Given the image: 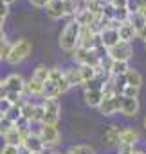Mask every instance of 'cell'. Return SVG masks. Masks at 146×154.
I'll list each match as a JSON object with an SVG mask.
<instances>
[{"instance_id": "23", "label": "cell", "mask_w": 146, "mask_h": 154, "mask_svg": "<svg viewBox=\"0 0 146 154\" xmlns=\"http://www.w3.org/2000/svg\"><path fill=\"white\" fill-rule=\"evenodd\" d=\"M49 72H51V69H47L45 65H38L34 71H33V76H31V78H34L36 82H40V84H45L47 80H49Z\"/></svg>"}, {"instance_id": "8", "label": "cell", "mask_w": 146, "mask_h": 154, "mask_svg": "<svg viewBox=\"0 0 146 154\" xmlns=\"http://www.w3.org/2000/svg\"><path fill=\"white\" fill-rule=\"evenodd\" d=\"M2 85H4V89H6L7 93H16V94H22L27 84L24 82V76H22V74L13 72V74H9V76H7L6 80H2Z\"/></svg>"}, {"instance_id": "41", "label": "cell", "mask_w": 146, "mask_h": 154, "mask_svg": "<svg viewBox=\"0 0 146 154\" xmlns=\"http://www.w3.org/2000/svg\"><path fill=\"white\" fill-rule=\"evenodd\" d=\"M2 100H4V98H2V96H0V105H2Z\"/></svg>"}, {"instance_id": "39", "label": "cell", "mask_w": 146, "mask_h": 154, "mask_svg": "<svg viewBox=\"0 0 146 154\" xmlns=\"http://www.w3.org/2000/svg\"><path fill=\"white\" fill-rule=\"evenodd\" d=\"M133 154H146V152H142V150H133Z\"/></svg>"}, {"instance_id": "27", "label": "cell", "mask_w": 146, "mask_h": 154, "mask_svg": "<svg viewBox=\"0 0 146 154\" xmlns=\"http://www.w3.org/2000/svg\"><path fill=\"white\" fill-rule=\"evenodd\" d=\"M22 107H24V103H20V105H11V109H9L4 116H6V118H9L11 122H15V123H16V122L22 118Z\"/></svg>"}, {"instance_id": "6", "label": "cell", "mask_w": 146, "mask_h": 154, "mask_svg": "<svg viewBox=\"0 0 146 154\" xmlns=\"http://www.w3.org/2000/svg\"><path fill=\"white\" fill-rule=\"evenodd\" d=\"M45 143L47 149H54L56 145H60V140H61V134L58 131L56 125H51V123H42V129L38 132Z\"/></svg>"}, {"instance_id": "38", "label": "cell", "mask_w": 146, "mask_h": 154, "mask_svg": "<svg viewBox=\"0 0 146 154\" xmlns=\"http://www.w3.org/2000/svg\"><path fill=\"white\" fill-rule=\"evenodd\" d=\"M2 42H6V33H4V29H0V44Z\"/></svg>"}, {"instance_id": "2", "label": "cell", "mask_w": 146, "mask_h": 154, "mask_svg": "<svg viewBox=\"0 0 146 154\" xmlns=\"http://www.w3.org/2000/svg\"><path fill=\"white\" fill-rule=\"evenodd\" d=\"M31 51H33L31 42H29V40H25V38H20L18 42H15V44L11 45L9 54H7V58H6V60H7L9 63L16 65V63H20V62H24L25 58H29Z\"/></svg>"}, {"instance_id": "4", "label": "cell", "mask_w": 146, "mask_h": 154, "mask_svg": "<svg viewBox=\"0 0 146 154\" xmlns=\"http://www.w3.org/2000/svg\"><path fill=\"white\" fill-rule=\"evenodd\" d=\"M119 100H121V94H117L110 89H105V96L99 105V112L103 116H112L114 112L119 111Z\"/></svg>"}, {"instance_id": "26", "label": "cell", "mask_w": 146, "mask_h": 154, "mask_svg": "<svg viewBox=\"0 0 146 154\" xmlns=\"http://www.w3.org/2000/svg\"><path fill=\"white\" fill-rule=\"evenodd\" d=\"M130 24L135 27V31H137V36H139V33L146 27V18L141 15V13H133V15H130Z\"/></svg>"}, {"instance_id": "29", "label": "cell", "mask_w": 146, "mask_h": 154, "mask_svg": "<svg viewBox=\"0 0 146 154\" xmlns=\"http://www.w3.org/2000/svg\"><path fill=\"white\" fill-rule=\"evenodd\" d=\"M67 154H96V152L90 145H74V147L69 149Z\"/></svg>"}, {"instance_id": "18", "label": "cell", "mask_w": 146, "mask_h": 154, "mask_svg": "<svg viewBox=\"0 0 146 154\" xmlns=\"http://www.w3.org/2000/svg\"><path fill=\"white\" fill-rule=\"evenodd\" d=\"M24 134L15 127L11 132H7L6 136H4V140H6V145H15V147H22L24 145Z\"/></svg>"}, {"instance_id": "35", "label": "cell", "mask_w": 146, "mask_h": 154, "mask_svg": "<svg viewBox=\"0 0 146 154\" xmlns=\"http://www.w3.org/2000/svg\"><path fill=\"white\" fill-rule=\"evenodd\" d=\"M29 2H31L34 8H40V9H42V8H47V6H49L51 0H29Z\"/></svg>"}, {"instance_id": "14", "label": "cell", "mask_w": 146, "mask_h": 154, "mask_svg": "<svg viewBox=\"0 0 146 154\" xmlns=\"http://www.w3.org/2000/svg\"><path fill=\"white\" fill-rule=\"evenodd\" d=\"M139 141V132L135 129H121V136H119V145H128V147H133L135 143Z\"/></svg>"}, {"instance_id": "28", "label": "cell", "mask_w": 146, "mask_h": 154, "mask_svg": "<svg viewBox=\"0 0 146 154\" xmlns=\"http://www.w3.org/2000/svg\"><path fill=\"white\" fill-rule=\"evenodd\" d=\"M13 129H15V122H11V120L6 118V116H0V134L6 136V134L11 132Z\"/></svg>"}, {"instance_id": "16", "label": "cell", "mask_w": 146, "mask_h": 154, "mask_svg": "<svg viewBox=\"0 0 146 154\" xmlns=\"http://www.w3.org/2000/svg\"><path fill=\"white\" fill-rule=\"evenodd\" d=\"M135 36H137V31H135V27L130 24V20L124 22V24H121V27H119V38H121V42H128V44H130Z\"/></svg>"}, {"instance_id": "31", "label": "cell", "mask_w": 146, "mask_h": 154, "mask_svg": "<svg viewBox=\"0 0 146 154\" xmlns=\"http://www.w3.org/2000/svg\"><path fill=\"white\" fill-rule=\"evenodd\" d=\"M121 96H124V98H137V96H139V87L126 85V87L121 91Z\"/></svg>"}, {"instance_id": "40", "label": "cell", "mask_w": 146, "mask_h": 154, "mask_svg": "<svg viewBox=\"0 0 146 154\" xmlns=\"http://www.w3.org/2000/svg\"><path fill=\"white\" fill-rule=\"evenodd\" d=\"M4 2H6V4H13V2H15V0H4Z\"/></svg>"}, {"instance_id": "45", "label": "cell", "mask_w": 146, "mask_h": 154, "mask_svg": "<svg viewBox=\"0 0 146 154\" xmlns=\"http://www.w3.org/2000/svg\"><path fill=\"white\" fill-rule=\"evenodd\" d=\"M0 136H2V134H0Z\"/></svg>"}, {"instance_id": "43", "label": "cell", "mask_w": 146, "mask_h": 154, "mask_svg": "<svg viewBox=\"0 0 146 154\" xmlns=\"http://www.w3.org/2000/svg\"><path fill=\"white\" fill-rule=\"evenodd\" d=\"M144 129H146V118H144Z\"/></svg>"}, {"instance_id": "22", "label": "cell", "mask_w": 146, "mask_h": 154, "mask_svg": "<svg viewBox=\"0 0 146 154\" xmlns=\"http://www.w3.org/2000/svg\"><path fill=\"white\" fill-rule=\"evenodd\" d=\"M126 76V85H133V87H141L142 85V76L137 69H128Z\"/></svg>"}, {"instance_id": "33", "label": "cell", "mask_w": 146, "mask_h": 154, "mask_svg": "<svg viewBox=\"0 0 146 154\" xmlns=\"http://www.w3.org/2000/svg\"><path fill=\"white\" fill-rule=\"evenodd\" d=\"M20 152V147H15V145H4L0 154H18Z\"/></svg>"}, {"instance_id": "25", "label": "cell", "mask_w": 146, "mask_h": 154, "mask_svg": "<svg viewBox=\"0 0 146 154\" xmlns=\"http://www.w3.org/2000/svg\"><path fill=\"white\" fill-rule=\"evenodd\" d=\"M78 69H80V72H81V76H83V82H85V84H87V82H92L96 76H98V69H96V67H90V65H80Z\"/></svg>"}, {"instance_id": "3", "label": "cell", "mask_w": 146, "mask_h": 154, "mask_svg": "<svg viewBox=\"0 0 146 154\" xmlns=\"http://www.w3.org/2000/svg\"><path fill=\"white\" fill-rule=\"evenodd\" d=\"M74 60L80 63V65H90V67H99L101 65V56L96 49H81L78 47L74 51Z\"/></svg>"}, {"instance_id": "15", "label": "cell", "mask_w": 146, "mask_h": 154, "mask_svg": "<svg viewBox=\"0 0 146 154\" xmlns=\"http://www.w3.org/2000/svg\"><path fill=\"white\" fill-rule=\"evenodd\" d=\"M96 18H98V17H96V15H94L89 8H87L85 11L76 13V17H74V20H76L81 27H90V26L94 24V20H96Z\"/></svg>"}, {"instance_id": "21", "label": "cell", "mask_w": 146, "mask_h": 154, "mask_svg": "<svg viewBox=\"0 0 146 154\" xmlns=\"http://www.w3.org/2000/svg\"><path fill=\"white\" fill-rule=\"evenodd\" d=\"M65 76H67V80L70 84V87H74V85H83V76L80 72V69H69L65 71Z\"/></svg>"}, {"instance_id": "10", "label": "cell", "mask_w": 146, "mask_h": 154, "mask_svg": "<svg viewBox=\"0 0 146 154\" xmlns=\"http://www.w3.org/2000/svg\"><path fill=\"white\" fill-rule=\"evenodd\" d=\"M24 147L25 149H29L31 152H43L47 147H45V143H43V140H42V136L40 134H36V132H29V134H25V138H24Z\"/></svg>"}, {"instance_id": "17", "label": "cell", "mask_w": 146, "mask_h": 154, "mask_svg": "<svg viewBox=\"0 0 146 154\" xmlns=\"http://www.w3.org/2000/svg\"><path fill=\"white\" fill-rule=\"evenodd\" d=\"M119 136H121V129L117 127V125H110L107 131H105V134H103V140H105V143L107 145H119Z\"/></svg>"}, {"instance_id": "13", "label": "cell", "mask_w": 146, "mask_h": 154, "mask_svg": "<svg viewBox=\"0 0 146 154\" xmlns=\"http://www.w3.org/2000/svg\"><path fill=\"white\" fill-rule=\"evenodd\" d=\"M83 96H85V103L89 107H98L99 109V105L103 102V96H105V91L103 89H85Z\"/></svg>"}, {"instance_id": "11", "label": "cell", "mask_w": 146, "mask_h": 154, "mask_svg": "<svg viewBox=\"0 0 146 154\" xmlns=\"http://www.w3.org/2000/svg\"><path fill=\"white\" fill-rule=\"evenodd\" d=\"M121 38H119V31L117 29H112V27H107L101 35H99V44L108 51L110 47H114L115 44H119Z\"/></svg>"}, {"instance_id": "7", "label": "cell", "mask_w": 146, "mask_h": 154, "mask_svg": "<svg viewBox=\"0 0 146 154\" xmlns=\"http://www.w3.org/2000/svg\"><path fill=\"white\" fill-rule=\"evenodd\" d=\"M133 56V49L128 42H119L108 49V58L112 62H128Z\"/></svg>"}, {"instance_id": "32", "label": "cell", "mask_w": 146, "mask_h": 154, "mask_svg": "<svg viewBox=\"0 0 146 154\" xmlns=\"http://www.w3.org/2000/svg\"><path fill=\"white\" fill-rule=\"evenodd\" d=\"M9 49H11V45L7 44V40H6V42H2V44H0V60H4V58H7V54H9Z\"/></svg>"}, {"instance_id": "42", "label": "cell", "mask_w": 146, "mask_h": 154, "mask_svg": "<svg viewBox=\"0 0 146 154\" xmlns=\"http://www.w3.org/2000/svg\"><path fill=\"white\" fill-rule=\"evenodd\" d=\"M33 154H43V152H33Z\"/></svg>"}, {"instance_id": "24", "label": "cell", "mask_w": 146, "mask_h": 154, "mask_svg": "<svg viewBox=\"0 0 146 154\" xmlns=\"http://www.w3.org/2000/svg\"><path fill=\"white\" fill-rule=\"evenodd\" d=\"M61 93H60V87L58 84H54L52 80H47L45 85H43V96L45 98H58Z\"/></svg>"}, {"instance_id": "1", "label": "cell", "mask_w": 146, "mask_h": 154, "mask_svg": "<svg viewBox=\"0 0 146 154\" xmlns=\"http://www.w3.org/2000/svg\"><path fill=\"white\" fill-rule=\"evenodd\" d=\"M81 26L72 18L63 29H61V33H60V47L63 49V51H67V53H74L76 49H78V45H80V36H81Z\"/></svg>"}, {"instance_id": "37", "label": "cell", "mask_w": 146, "mask_h": 154, "mask_svg": "<svg viewBox=\"0 0 146 154\" xmlns=\"http://www.w3.org/2000/svg\"><path fill=\"white\" fill-rule=\"evenodd\" d=\"M18 154H33V152H31L29 149H25V147L22 145V147H20V152H18Z\"/></svg>"}, {"instance_id": "19", "label": "cell", "mask_w": 146, "mask_h": 154, "mask_svg": "<svg viewBox=\"0 0 146 154\" xmlns=\"http://www.w3.org/2000/svg\"><path fill=\"white\" fill-rule=\"evenodd\" d=\"M128 62H110V67H108V72L110 76H123L128 72Z\"/></svg>"}, {"instance_id": "44", "label": "cell", "mask_w": 146, "mask_h": 154, "mask_svg": "<svg viewBox=\"0 0 146 154\" xmlns=\"http://www.w3.org/2000/svg\"><path fill=\"white\" fill-rule=\"evenodd\" d=\"M144 49H146V40H144Z\"/></svg>"}, {"instance_id": "30", "label": "cell", "mask_w": 146, "mask_h": 154, "mask_svg": "<svg viewBox=\"0 0 146 154\" xmlns=\"http://www.w3.org/2000/svg\"><path fill=\"white\" fill-rule=\"evenodd\" d=\"M43 85H45V84H40V82H36L34 78H31V80L27 82V87H29L31 94H43Z\"/></svg>"}, {"instance_id": "9", "label": "cell", "mask_w": 146, "mask_h": 154, "mask_svg": "<svg viewBox=\"0 0 146 154\" xmlns=\"http://www.w3.org/2000/svg\"><path fill=\"white\" fill-rule=\"evenodd\" d=\"M45 9H47L49 18H52V20H60V18L69 17V11H67V2H65V0H51L49 6H47Z\"/></svg>"}, {"instance_id": "20", "label": "cell", "mask_w": 146, "mask_h": 154, "mask_svg": "<svg viewBox=\"0 0 146 154\" xmlns=\"http://www.w3.org/2000/svg\"><path fill=\"white\" fill-rule=\"evenodd\" d=\"M36 114H38V105L25 102L22 107V118H25L27 122H36Z\"/></svg>"}, {"instance_id": "34", "label": "cell", "mask_w": 146, "mask_h": 154, "mask_svg": "<svg viewBox=\"0 0 146 154\" xmlns=\"http://www.w3.org/2000/svg\"><path fill=\"white\" fill-rule=\"evenodd\" d=\"M7 11H9V4H6L4 0H0V18H4V20H6Z\"/></svg>"}, {"instance_id": "36", "label": "cell", "mask_w": 146, "mask_h": 154, "mask_svg": "<svg viewBox=\"0 0 146 154\" xmlns=\"http://www.w3.org/2000/svg\"><path fill=\"white\" fill-rule=\"evenodd\" d=\"M117 154H133V147H128V145H119Z\"/></svg>"}, {"instance_id": "5", "label": "cell", "mask_w": 146, "mask_h": 154, "mask_svg": "<svg viewBox=\"0 0 146 154\" xmlns=\"http://www.w3.org/2000/svg\"><path fill=\"white\" fill-rule=\"evenodd\" d=\"M43 107V123L56 125L60 120V102L58 98H45L42 102Z\"/></svg>"}, {"instance_id": "12", "label": "cell", "mask_w": 146, "mask_h": 154, "mask_svg": "<svg viewBox=\"0 0 146 154\" xmlns=\"http://www.w3.org/2000/svg\"><path fill=\"white\" fill-rule=\"evenodd\" d=\"M137 111H139V100L137 98H124V96H121V100H119V112L121 114L132 118V116L137 114Z\"/></svg>"}]
</instances>
